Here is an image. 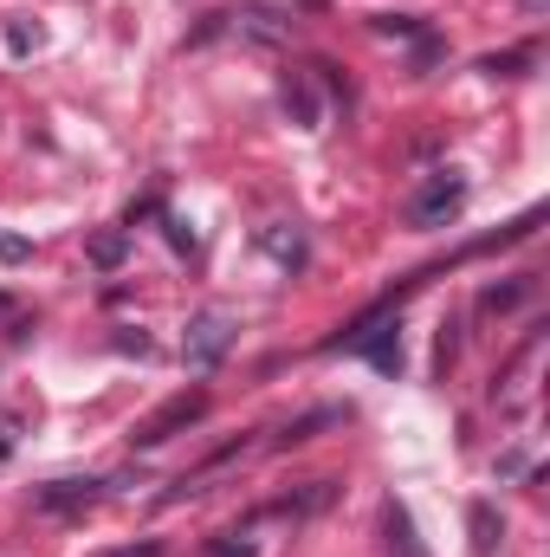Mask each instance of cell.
I'll return each mask as SVG.
<instances>
[{"label": "cell", "mask_w": 550, "mask_h": 557, "mask_svg": "<svg viewBox=\"0 0 550 557\" xmlns=\"http://www.w3.org/2000/svg\"><path fill=\"white\" fill-rule=\"evenodd\" d=\"M460 208H466V175L460 169H440V175H427V188L409 201V227H421V234L427 227H447Z\"/></svg>", "instance_id": "6da1fadb"}, {"label": "cell", "mask_w": 550, "mask_h": 557, "mask_svg": "<svg viewBox=\"0 0 550 557\" xmlns=\"http://www.w3.org/2000/svg\"><path fill=\"white\" fill-rule=\"evenodd\" d=\"M208 416V389H182V396H168L155 416H142L137 428H130V447H162L168 434H182L188 421Z\"/></svg>", "instance_id": "7a4b0ae2"}, {"label": "cell", "mask_w": 550, "mask_h": 557, "mask_svg": "<svg viewBox=\"0 0 550 557\" xmlns=\"http://www.w3.org/2000/svg\"><path fill=\"white\" fill-rule=\"evenodd\" d=\"M227 344H234V318H227V311H201V318L188 324V337H182V357H188L195 370H214V363L227 357Z\"/></svg>", "instance_id": "3957f363"}, {"label": "cell", "mask_w": 550, "mask_h": 557, "mask_svg": "<svg viewBox=\"0 0 550 557\" xmlns=\"http://www.w3.org/2000/svg\"><path fill=\"white\" fill-rule=\"evenodd\" d=\"M383 532H389V557H427V545H421V532H414L409 506H383Z\"/></svg>", "instance_id": "277c9868"}, {"label": "cell", "mask_w": 550, "mask_h": 557, "mask_svg": "<svg viewBox=\"0 0 550 557\" xmlns=\"http://www.w3.org/2000/svg\"><path fill=\"white\" fill-rule=\"evenodd\" d=\"M91 499H98V480H59V486L39 493L46 512H78V506H91Z\"/></svg>", "instance_id": "5b68a950"}, {"label": "cell", "mask_w": 550, "mask_h": 557, "mask_svg": "<svg viewBox=\"0 0 550 557\" xmlns=\"http://www.w3.org/2000/svg\"><path fill=\"white\" fill-rule=\"evenodd\" d=\"M330 421H343V409H317V416L291 421V428L278 434V447H298V441H311V434H317V428H330Z\"/></svg>", "instance_id": "8992f818"}, {"label": "cell", "mask_w": 550, "mask_h": 557, "mask_svg": "<svg viewBox=\"0 0 550 557\" xmlns=\"http://www.w3.org/2000/svg\"><path fill=\"white\" fill-rule=\"evenodd\" d=\"M499 539H505V525L492 519V506H473V552L486 557L492 545H499Z\"/></svg>", "instance_id": "52a82bcc"}, {"label": "cell", "mask_w": 550, "mask_h": 557, "mask_svg": "<svg viewBox=\"0 0 550 557\" xmlns=\"http://www.w3.org/2000/svg\"><path fill=\"white\" fill-rule=\"evenodd\" d=\"M285 111H291V117H298L304 131L317 124V104H311V91H304V78H291V85H285Z\"/></svg>", "instance_id": "ba28073f"}, {"label": "cell", "mask_w": 550, "mask_h": 557, "mask_svg": "<svg viewBox=\"0 0 550 557\" xmlns=\"http://www.w3.org/2000/svg\"><path fill=\"white\" fill-rule=\"evenodd\" d=\"M91 260H98V267H117V260H124V234H98Z\"/></svg>", "instance_id": "9c48e42d"}, {"label": "cell", "mask_w": 550, "mask_h": 557, "mask_svg": "<svg viewBox=\"0 0 550 557\" xmlns=\"http://www.w3.org/2000/svg\"><path fill=\"white\" fill-rule=\"evenodd\" d=\"M26 253H33V247H26V240H20V234H0V260H7V267H20V260H26Z\"/></svg>", "instance_id": "30bf717a"}, {"label": "cell", "mask_w": 550, "mask_h": 557, "mask_svg": "<svg viewBox=\"0 0 550 557\" xmlns=\"http://www.w3.org/2000/svg\"><path fill=\"white\" fill-rule=\"evenodd\" d=\"M214 557H253V552H247V545H234V539H221V545H214Z\"/></svg>", "instance_id": "8fae6325"}, {"label": "cell", "mask_w": 550, "mask_h": 557, "mask_svg": "<svg viewBox=\"0 0 550 557\" xmlns=\"http://www.w3.org/2000/svg\"><path fill=\"white\" fill-rule=\"evenodd\" d=\"M111 557H155V545H137V552H111Z\"/></svg>", "instance_id": "7c38bea8"}, {"label": "cell", "mask_w": 550, "mask_h": 557, "mask_svg": "<svg viewBox=\"0 0 550 557\" xmlns=\"http://www.w3.org/2000/svg\"><path fill=\"white\" fill-rule=\"evenodd\" d=\"M532 7H545V0H532Z\"/></svg>", "instance_id": "4fadbf2b"}]
</instances>
